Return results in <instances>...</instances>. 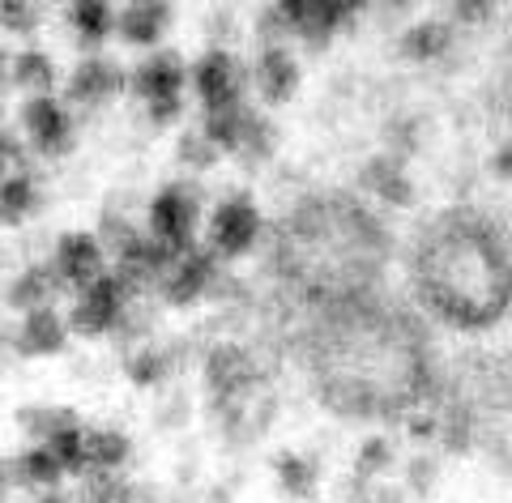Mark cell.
Returning a JSON list of instances; mask_svg holds the SVG:
<instances>
[{
	"label": "cell",
	"mask_w": 512,
	"mask_h": 503,
	"mask_svg": "<svg viewBox=\"0 0 512 503\" xmlns=\"http://www.w3.org/2000/svg\"><path fill=\"white\" fill-rule=\"evenodd\" d=\"M419 295L457 329H487L512 299V248L504 226L478 214H444L419 243Z\"/></svg>",
	"instance_id": "cell-1"
},
{
	"label": "cell",
	"mask_w": 512,
	"mask_h": 503,
	"mask_svg": "<svg viewBox=\"0 0 512 503\" xmlns=\"http://www.w3.org/2000/svg\"><path fill=\"white\" fill-rule=\"evenodd\" d=\"M197 231H201V192H197V184L180 180V184L158 188L154 201H150V214H146V235L180 261L184 252L197 248Z\"/></svg>",
	"instance_id": "cell-2"
},
{
	"label": "cell",
	"mask_w": 512,
	"mask_h": 503,
	"mask_svg": "<svg viewBox=\"0 0 512 503\" xmlns=\"http://www.w3.org/2000/svg\"><path fill=\"white\" fill-rule=\"evenodd\" d=\"M133 290H128L116 273H103L94 286L86 290H77L73 303H69V312H64V320H69V333L77 337H103V333H116L124 316H128V307H133Z\"/></svg>",
	"instance_id": "cell-3"
},
{
	"label": "cell",
	"mask_w": 512,
	"mask_h": 503,
	"mask_svg": "<svg viewBox=\"0 0 512 503\" xmlns=\"http://www.w3.org/2000/svg\"><path fill=\"white\" fill-rule=\"evenodd\" d=\"M188 81H192V69L184 64V56L171 52V47H158V52H146L128 69V94H133L137 103H146V111L184 107Z\"/></svg>",
	"instance_id": "cell-4"
},
{
	"label": "cell",
	"mask_w": 512,
	"mask_h": 503,
	"mask_svg": "<svg viewBox=\"0 0 512 503\" xmlns=\"http://www.w3.org/2000/svg\"><path fill=\"white\" fill-rule=\"evenodd\" d=\"M256 239H261V209H256L244 192L218 201L210 209V218H205V248H210L218 261L248 256L256 248Z\"/></svg>",
	"instance_id": "cell-5"
},
{
	"label": "cell",
	"mask_w": 512,
	"mask_h": 503,
	"mask_svg": "<svg viewBox=\"0 0 512 503\" xmlns=\"http://www.w3.org/2000/svg\"><path fill=\"white\" fill-rule=\"evenodd\" d=\"M192 90H197L201 116H205V111L239 107V103H248L252 73L227 52V47H210V52L192 64Z\"/></svg>",
	"instance_id": "cell-6"
},
{
	"label": "cell",
	"mask_w": 512,
	"mask_h": 503,
	"mask_svg": "<svg viewBox=\"0 0 512 503\" xmlns=\"http://www.w3.org/2000/svg\"><path fill=\"white\" fill-rule=\"evenodd\" d=\"M22 141L30 154L39 158H60L73 150V111L60 94H35L22 99Z\"/></svg>",
	"instance_id": "cell-7"
},
{
	"label": "cell",
	"mask_w": 512,
	"mask_h": 503,
	"mask_svg": "<svg viewBox=\"0 0 512 503\" xmlns=\"http://www.w3.org/2000/svg\"><path fill=\"white\" fill-rule=\"evenodd\" d=\"M47 269H52V278L60 282L64 295H77V290H86L103 278V273L111 269L107 265V252L99 248V239H94V231H69L56 239L52 256H47Z\"/></svg>",
	"instance_id": "cell-8"
},
{
	"label": "cell",
	"mask_w": 512,
	"mask_h": 503,
	"mask_svg": "<svg viewBox=\"0 0 512 503\" xmlns=\"http://www.w3.org/2000/svg\"><path fill=\"white\" fill-rule=\"evenodd\" d=\"M124 90H128V73L120 69V60L94 52V56H82V60L73 64V73H69V81H64L60 99L69 103V107H86L90 111V107L111 103Z\"/></svg>",
	"instance_id": "cell-9"
},
{
	"label": "cell",
	"mask_w": 512,
	"mask_h": 503,
	"mask_svg": "<svg viewBox=\"0 0 512 503\" xmlns=\"http://www.w3.org/2000/svg\"><path fill=\"white\" fill-rule=\"evenodd\" d=\"M355 5L342 0H286V18H291V43H303L308 52H325L346 22H355Z\"/></svg>",
	"instance_id": "cell-10"
},
{
	"label": "cell",
	"mask_w": 512,
	"mask_h": 503,
	"mask_svg": "<svg viewBox=\"0 0 512 503\" xmlns=\"http://www.w3.org/2000/svg\"><path fill=\"white\" fill-rule=\"evenodd\" d=\"M218 256L205 248V243H197L192 252H184L180 261H175L167 269V278L158 282V295H163L171 307H188L197 303L201 295H210V290L218 286Z\"/></svg>",
	"instance_id": "cell-11"
},
{
	"label": "cell",
	"mask_w": 512,
	"mask_h": 503,
	"mask_svg": "<svg viewBox=\"0 0 512 503\" xmlns=\"http://www.w3.org/2000/svg\"><path fill=\"white\" fill-rule=\"evenodd\" d=\"M69 320H64L60 307H39V312H26L13 329V350L18 359H52L69 346Z\"/></svg>",
	"instance_id": "cell-12"
},
{
	"label": "cell",
	"mask_w": 512,
	"mask_h": 503,
	"mask_svg": "<svg viewBox=\"0 0 512 503\" xmlns=\"http://www.w3.org/2000/svg\"><path fill=\"white\" fill-rule=\"evenodd\" d=\"M167 30H171V5L167 0H133V5L116 9V35L128 47L158 52V43L167 39Z\"/></svg>",
	"instance_id": "cell-13"
},
{
	"label": "cell",
	"mask_w": 512,
	"mask_h": 503,
	"mask_svg": "<svg viewBox=\"0 0 512 503\" xmlns=\"http://www.w3.org/2000/svg\"><path fill=\"white\" fill-rule=\"evenodd\" d=\"M252 380H256V363L248 359L244 346L222 342V346H214L210 354H205V384H210V393L218 401L244 397L252 388Z\"/></svg>",
	"instance_id": "cell-14"
},
{
	"label": "cell",
	"mask_w": 512,
	"mask_h": 503,
	"mask_svg": "<svg viewBox=\"0 0 512 503\" xmlns=\"http://www.w3.org/2000/svg\"><path fill=\"white\" fill-rule=\"evenodd\" d=\"M252 90L265 103H286L299 90V60L291 47H261V56L252 64Z\"/></svg>",
	"instance_id": "cell-15"
},
{
	"label": "cell",
	"mask_w": 512,
	"mask_h": 503,
	"mask_svg": "<svg viewBox=\"0 0 512 503\" xmlns=\"http://www.w3.org/2000/svg\"><path fill=\"white\" fill-rule=\"evenodd\" d=\"M69 478L64 474V465L52 457V448L43 444H30L26 452H18V457L9 461V486H18V491H60V482Z\"/></svg>",
	"instance_id": "cell-16"
},
{
	"label": "cell",
	"mask_w": 512,
	"mask_h": 503,
	"mask_svg": "<svg viewBox=\"0 0 512 503\" xmlns=\"http://www.w3.org/2000/svg\"><path fill=\"white\" fill-rule=\"evenodd\" d=\"M69 26H73L77 43L86 47V56H94L116 35V9L103 5V0H77V5H69Z\"/></svg>",
	"instance_id": "cell-17"
},
{
	"label": "cell",
	"mask_w": 512,
	"mask_h": 503,
	"mask_svg": "<svg viewBox=\"0 0 512 503\" xmlns=\"http://www.w3.org/2000/svg\"><path fill=\"white\" fill-rule=\"evenodd\" d=\"M56 60L39 52V47H22V52H13V64H9V81L13 90H26V99H35V94H56Z\"/></svg>",
	"instance_id": "cell-18"
},
{
	"label": "cell",
	"mask_w": 512,
	"mask_h": 503,
	"mask_svg": "<svg viewBox=\"0 0 512 503\" xmlns=\"http://www.w3.org/2000/svg\"><path fill=\"white\" fill-rule=\"evenodd\" d=\"M60 295H64V290H60V282L52 278L47 261H43V265H26L18 278H13V286H9V303L18 307L22 316H26V312H39V307H56Z\"/></svg>",
	"instance_id": "cell-19"
},
{
	"label": "cell",
	"mask_w": 512,
	"mask_h": 503,
	"mask_svg": "<svg viewBox=\"0 0 512 503\" xmlns=\"http://www.w3.org/2000/svg\"><path fill=\"white\" fill-rule=\"evenodd\" d=\"M359 184L372 192V197H380V201H393V205H410V197H414V188H410V180H406V167H402V158H372L363 167V175H359Z\"/></svg>",
	"instance_id": "cell-20"
},
{
	"label": "cell",
	"mask_w": 512,
	"mask_h": 503,
	"mask_svg": "<svg viewBox=\"0 0 512 503\" xmlns=\"http://www.w3.org/2000/svg\"><path fill=\"white\" fill-rule=\"evenodd\" d=\"M35 209H39V184L30 167L9 171L0 180V226H22L26 218H35Z\"/></svg>",
	"instance_id": "cell-21"
},
{
	"label": "cell",
	"mask_w": 512,
	"mask_h": 503,
	"mask_svg": "<svg viewBox=\"0 0 512 503\" xmlns=\"http://www.w3.org/2000/svg\"><path fill=\"white\" fill-rule=\"evenodd\" d=\"M448 47H453V26L440 22V18H427V22L406 26L397 52H402L406 60H414V64H427V60H440Z\"/></svg>",
	"instance_id": "cell-22"
},
{
	"label": "cell",
	"mask_w": 512,
	"mask_h": 503,
	"mask_svg": "<svg viewBox=\"0 0 512 503\" xmlns=\"http://www.w3.org/2000/svg\"><path fill=\"white\" fill-rule=\"evenodd\" d=\"M128 457H133V444L124 431L86 427V469H124Z\"/></svg>",
	"instance_id": "cell-23"
},
{
	"label": "cell",
	"mask_w": 512,
	"mask_h": 503,
	"mask_svg": "<svg viewBox=\"0 0 512 503\" xmlns=\"http://www.w3.org/2000/svg\"><path fill=\"white\" fill-rule=\"evenodd\" d=\"M82 418H77L73 410H64V405H26V410H18V427L26 431L30 444H47L52 435L77 427Z\"/></svg>",
	"instance_id": "cell-24"
},
{
	"label": "cell",
	"mask_w": 512,
	"mask_h": 503,
	"mask_svg": "<svg viewBox=\"0 0 512 503\" xmlns=\"http://www.w3.org/2000/svg\"><path fill=\"white\" fill-rule=\"evenodd\" d=\"M77 503H133V486L124 469H86Z\"/></svg>",
	"instance_id": "cell-25"
},
{
	"label": "cell",
	"mask_w": 512,
	"mask_h": 503,
	"mask_svg": "<svg viewBox=\"0 0 512 503\" xmlns=\"http://www.w3.org/2000/svg\"><path fill=\"white\" fill-rule=\"evenodd\" d=\"M167 376H171V354L158 346H141L133 359H128V380L141 388H158Z\"/></svg>",
	"instance_id": "cell-26"
},
{
	"label": "cell",
	"mask_w": 512,
	"mask_h": 503,
	"mask_svg": "<svg viewBox=\"0 0 512 503\" xmlns=\"http://www.w3.org/2000/svg\"><path fill=\"white\" fill-rule=\"evenodd\" d=\"M278 486L291 499H312L316 495V465L295 457V452H286V457H278Z\"/></svg>",
	"instance_id": "cell-27"
},
{
	"label": "cell",
	"mask_w": 512,
	"mask_h": 503,
	"mask_svg": "<svg viewBox=\"0 0 512 503\" xmlns=\"http://www.w3.org/2000/svg\"><path fill=\"white\" fill-rule=\"evenodd\" d=\"M274 145H278V133H274V124H269L261 111L252 116V124H248V137H244V145H239V158H248V162H265L269 154H274Z\"/></svg>",
	"instance_id": "cell-28"
},
{
	"label": "cell",
	"mask_w": 512,
	"mask_h": 503,
	"mask_svg": "<svg viewBox=\"0 0 512 503\" xmlns=\"http://www.w3.org/2000/svg\"><path fill=\"white\" fill-rule=\"evenodd\" d=\"M43 22V9L30 5V0H0V26L13 30V35H35Z\"/></svg>",
	"instance_id": "cell-29"
},
{
	"label": "cell",
	"mask_w": 512,
	"mask_h": 503,
	"mask_svg": "<svg viewBox=\"0 0 512 503\" xmlns=\"http://www.w3.org/2000/svg\"><path fill=\"white\" fill-rule=\"evenodd\" d=\"M393 465V444L384 440V435H372L363 448H359V457H355V474H359V482H367V478H376L380 469H389Z\"/></svg>",
	"instance_id": "cell-30"
},
{
	"label": "cell",
	"mask_w": 512,
	"mask_h": 503,
	"mask_svg": "<svg viewBox=\"0 0 512 503\" xmlns=\"http://www.w3.org/2000/svg\"><path fill=\"white\" fill-rule=\"evenodd\" d=\"M180 158H184V167H192V171H210L222 154L201 137V128H192V133L180 137Z\"/></svg>",
	"instance_id": "cell-31"
},
{
	"label": "cell",
	"mask_w": 512,
	"mask_h": 503,
	"mask_svg": "<svg viewBox=\"0 0 512 503\" xmlns=\"http://www.w3.org/2000/svg\"><path fill=\"white\" fill-rule=\"evenodd\" d=\"M431 482H436V461H423L419 457V461L410 465V486L423 495V491H431Z\"/></svg>",
	"instance_id": "cell-32"
},
{
	"label": "cell",
	"mask_w": 512,
	"mask_h": 503,
	"mask_svg": "<svg viewBox=\"0 0 512 503\" xmlns=\"http://www.w3.org/2000/svg\"><path fill=\"white\" fill-rule=\"evenodd\" d=\"M453 13H457V22H483L487 13H491V5H478V0H461V5H453Z\"/></svg>",
	"instance_id": "cell-33"
},
{
	"label": "cell",
	"mask_w": 512,
	"mask_h": 503,
	"mask_svg": "<svg viewBox=\"0 0 512 503\" xmlns=\"http://www.w3.org/2000/svg\"><path fill=\"white\" fill-rule=\"evenodd\" d=\"M9 64H13V52H5V47H0V94L13 90V81H9Z\"/></svg>",
	"instance_id": "cell-34"
},
{
	"label": "cell",
	"mask_w": 512,
	"mask_h": 503,
	"mask_svg": "<svg viewBox=\"0 0 512 503\" xmlns=\"http://www.w3.org/2000/svg\"><path fill=\"white\" fill-rule=\"evenodd\" d=\"M30 503H77V495H64V491H43V495H35Z\"/></svg>",
	"instance_id": "cell-35"
},
{
	"label": "cell",
	"mask_w": 512,
	"mask_h": 503,
	"mask_svg": "<svg viewBox=\"0 0 512 503\" xmlns=\"http://www.w3.org/2000/svg\"><path fill=\"white\" fill-rule=\"evenodd\" d=\"M363 503H402V499L389 495V491H384V486H380V491H367V499H363Z\"/></svg>",
	"instance_id": "cell-36"
}]
</instances>
